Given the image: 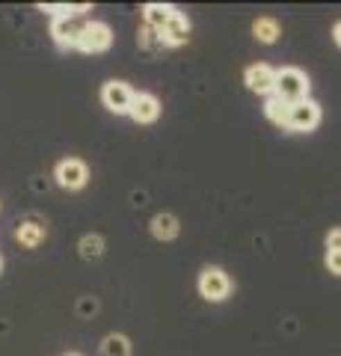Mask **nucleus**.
<instances>
[{
  "label": "nucleus",
  "instance_id": "nucleus-25",
  "mask_svg": "<svg viewBox=\"0 0 341 356\" xmlns=\"http://www.w3.org/2000/svg\"><path fill=\"white\" fill-rule=\"evenodd\" d=\"M69 356H81V353H69Z\"/></svg>",
  "mask_w": 341,
  "mask_h": 356
},
{
  "label": "nucleus",
  "instance_id": "nucleus-21",
  "mask_svg": "<svg viewBox=\"0 0 341 356\" xmlns=\"http://www.w3.org/2000/svg\"><path fill=\"white\" fill-rule=\"evenodd\" d=\"M326 270L341 276V252H326Z\"/></svg>",
  "mask_w": 341,
  "mask_h": 356
},
{
  "label": "nucleus",
  "instance_id": "nucleus-16",
  "mask_svg": "<svg viewBox=\"0 0 341 356\" xmlns=\"http://www.w3.org/2000/svg\"><path fill=\"white\" fill-rule=\"evenodd\" d=\"M101 356H131V341L122 332H110L101 341Z\"/></svg>",
  "mask_w": 341,
  "mask_h": 356
},
{
  "label": "nucleus",
  "instance_id": "nucleus-19",
  "mask_svg": "<svg viewBox=\"0 0 341 356\" xmlns=\"http://www.w3.org/2000/svg\"><path fill=\"white\" fill-rule=\"evenodd\" d=\"M42 9H45V13H51L53 18H74V15H81V13H86V9H90V6H42Z\"/></svg>",
  "mask_w": 341,
  "mask_h": 356
},
{
  "label": "nucleus",
  "instance_id": "nucleus-1",
  "mask_svg": "<svg viewBox=\"0 0 341 356\" xmlns=\"http://www.w3.org/2000/svg\"><path fill=\"white\" fill-rule=\"evenodd\" d=\"M273 95L282 98L285 104H300L309 98V77L306 72L294 69V65H285L276 72V86H273Z\"/></svg>",
  "mask_w": 341,
  "mask_h": 356
},
{
  "label": "nucleus",
  "instance_id": "nucleus-10",
  "mask_svg": "<svg viewBox=\"0 0 341 356\" xmlns=\"http://www.w3.org/2000/svg\"><path fill=\"white\" fill-rule=\"evenodd\" d=\"M83 24H74L72 18H53L51 21V39L60 48H78V36H81Z\"/></svg>",
  "mask_w": 341,
  "mask_h": 356
},
{
  "label": "nucleus",
  "instance_id": "nucleus-24",
  "mask_svg": "<svg viewBox=\"0 0 341 356\" xmlns=\"http://www.w3.org/2000/svg\"><path fill=\"white\" fill-rule=\"evenodd\" d=\"M0 270H3V259H0Z\"/></svg>",
  "mask_w": 341,
  "mask_h": 356
},
{
  "label": "nucleus",
  "instance_id": "nucleus-12",
  "mask_svg": "<svg viewBox=\"0 0 341 356\" xmlns=\"http://www.w3.org/2000/svg\"><path fill=\"white\" fill-rule=\"evenodd\" d=\"M15 238H18V243H24L27 250H36L42 241H45V226L42 222H36V220H24L21 226L15 229Z\"/></svg>",
  "mask_w": 341,
  "mask_h": 356
},
{
  "label": "nucleus",
  "instance_id": "nucleus-8",
  "mask_svg": "<svg viewBox=\"0 0 341 356\" xmlns=\"http://www.w3.org/2000/svg\"><path fill=\"white\" fill-rule=\"evenodd\" d=\"M158 36H160V48H178V44L190 39V21H187L184 13H175L169 18V24L163 27Z\"/></svg>",
  "mask_w": 341,
  "mask_h": 356
},
{
  "label": "nucleus",
  "instance_id": "nucleus-2",
  "mask_svg": "<svg viewBox=\"0 0 341 356\" xmlns=\"http://www.w3.org/2000/svg\"><path fill=\"white\" fill-rule=\"evenodd\" d=\"M199 294L205 300H211V303H219V300L232 294V280H228L223 267H205L199 273Z\"/></svg>",
  "mask_w": 341,
  "mask_h": 356
},
{
  "label": "nucleus",
  "instance_id": "nucleus-14",
  "mask_svg": "<svg viewBox=\"0 0 341 356\" xmlns=\"http://www.w3.org/2000/svg\"><path fill=\"white\" fill-rule=\"evenodd\" d=\"M288 113H291V104H285L276 95H267V102H264V116H267L273 125L285 128L288 125Z\"/></svg>",
  "mask_w": 341,
  "mask_h": 356
},
{
  "label": "nucleus",
  "instance_id": "nucleus-13",
  "mask_svg": "<svg viewBox=\"0 0 341 356\" xmlns=\"http://www.w3.org/2000/svg\"><path fill=\"white\" fill-rule=\"evenodd\" d=\"M178 232H181V226H178V217L175 214H155L151 217V235L158 241H172Z\"/></svg>",
  "mask_w": 341,
  "mask_h": 356
},
{
  "label": "nucleus",
  "instance_id": "nucleus-18",
  "mask_svg": "<svg viewBox=\"0 0 341 356\" xmlns=\"http://www.w3.org/2000/svg\"><path fill=\"white\" fill-rule=\"evenodd\" d=\"M140 48H146V51H158V48H160V36H158V30H151L149 24H142V27H140Z\"/></svg>",
  "mask_w": 341,
  "mask_h": 356
},
{
  "label": "nucleus",
  "instance_id": "nucleus-3",
  "mask_svg": "<svg viewBox=\"0 0 341 356\" xmlns=\"http://www.w3.org/2000/svg\"><path fill=\"white\" fill-rule=\"evenodd\" d=\"M113 44V30H110L104 21H90V24L81 27L78 36V51L83 54H101Z\"/></svg>",
  "mask_w": 341,
  "mask_h": 356
},
{
  "label": "nucleus",
  "instance_id": "nucleus-4",
  "mask_svg": "<svg viewBox=\"0 0 341 356\" xmlns=\"http://www.w3.org/2000/svg\"><path fill=\"white\" fill-rule=\"evenodd\" d=\"M53 178H57V184L65 187V191H81V187L90 181V170H86V163L78 158H65L57 163Z\"/></svg>",
  "mask_w": 341,
  "mask_h": 356
},
{
  "label": "nucleus",
  "instance_id": "nucleus-6",
  "mask_svg": "<svg viewBox=\"0 0 341 356\" xmlns=\"http://www.w3.org/2000/svg\"><path fill=\"white\" fill-rule=\"evenodd\" d=\"M101 102L110 113L122 116L131 110V102H134V92H131V86L122 83V81H107L104 89H101Z\"/></svg>",
  "mask_w": 341,
  "mask_h": 356
},
{
  "label": "nucleus",
  "instance_id": "nucleus-17",
  "mask_svg": "<svg viewBox=\"0 0 341 356\" xmlns=\"http://www.w3.org/2000/svg\"><path fill=\"white\" fill-rule=\"evenodd\" d=\"M78 250H81L83 259H101L104 255V238L101 235H83Z\"/></svg>",
  "mask_w": 341,
  "mask_h": 356
},
{
  "label": "nucleus",
  "instance_id": "nucleus-15",
  "mask_svg": "<svg viewBox=\"0 0 341 356\" xmlns=\"http://www.w3.org/2000/svg\"><path fill=\"white\" fill-rule=\"evenodd\" d=\"M252 33H256V39L261 44H273L282 36V27H279L276 18H258L256 24H252Z\"/></svg>",
  "mask_w": 341,
  "mask_h": 356
},
{
  "label": "nucleus",
  "instance_id": "nucleus-20",
  "mask_svg": "<svg viewBox=\"0 0 341 356\" xmlns=\"http://www.w3.org/2000/svg\"><path fill=\"white\" fill-rule=\"evenodd\" d=\"M326 252H341V229L326 232Z\"/></svg>",
  "mask_w": 341,
  "mask_h": 356
},
{
  "label": "nucleus",
  "instance_id": "nucleus-22",
  "mask_svg": "<svg viewBox=\"0 0 341 356\" xmlns=\"http://www.w3.org/2000/svg\"><path fill=\"white\" fill-rule=\"evenodd\" d=\"M95 309H98L95 300H83V303H81V312H83V315H90V312H95Z\"/></svg>",
  "mask_w": 341,
  "mask_h": 356
},
{
  "label": "nucleus",
  "instance_id": "nucleus-23",
  "mask_svg": "<svg viewBox=\"0 0 341 356\" xmlns=\"http://www.w3.org/2000/svg\"><path fill=\"white\" fill-rule=\"evenodd\" d=\"M333 36H335V44H338V48H341V21H338V24L333 27Z\"/></svg>",
  "mask_w": 341,
  "mask_h": 356
},
{
  "label": "nucleus",
  "instance_id": "nucleus-7",
  "mask_svg": "<svg viewBox=\"0 0 341 356\" xmlns=\"http://www.w3.org/2000/svg\"><path fill=\"white\" fill-rule=\"evenodd\" d=\"M128 116L140 122V125H151V122H158V116H160V102L151 92H134Z\"/></svg>",
  "mask_w": 341,
  "mask_h": 356
},
{
  "label": "nucleus",
  "instance_id": "nucleus-9",
  "mask_svg": "<svg viewBox=\"0 0 341 356\" xmlns=\"http://www.w3.org/2000/svg\"><path fill=\"white\" fill-rule=\"evenodd\" d=\"M244 81H247V86L252 89V92L273 95V86H276V72H273L270 65H264V63H256V65H249V69H247Z\"/></svg>",
  "mask_w": 341,
  "mask_h": 356
},
{
  "label": "nucleus",
  "instance_id": "nucleus-11",
  "mask_svg": "<svg viewBox=\"0 0 341 356\" xmlns=\"http://www.w3.org/2000/svg\"><path fill=\"white\" fill-rule=\"evenodd\" d=\"M178 13V9L175 6H163V3H149V6H142V21H146V24L151 27V30H163L169 24V18Z\"/></svg>",
  "mask_w": 341,
  "mask_h": 356
},
{
  "label": "nucleus",
  "instance_id": "nucleus-5",
  "mask_svg": "<svg viewBox=\"0 0 341 356\" xmlns=\"http://www.w3.org/2000/svg\"><path fill=\"white\" fill-rule=\"evenodd\" d=\"M317 122H321V104L312 102V98H306L300 104H291V113H288V131H315Z\"/></svg>",
  "mask_w": 341,
  "mask_h": 356
}]
</instances>
